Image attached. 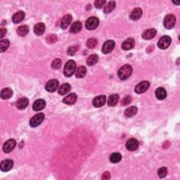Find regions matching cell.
<instances>
[{"label":"cell","instance_id":"obj_1","mask_svg":"<svg viewBox=\"0 0 180 180\" xmlns=\"http://www.w3.org/2000/svg\"><path fill=\"white\" fill-rule=\"evenodd\" d=\"M132 73V68L129 64H126L122 66L119 71L118 72V76L120 79L125 80L127 79L131 75Z\"/></svg>","mask_w":180,"mask_h":180},{"label":"cell","instance_id":"obj_2","mask_svg":"<svg viewBox=\"0 0 180 180\" xmlns=\"http://www.w3.org/2000/svg\"><path fill=\"white\" fill-rule=\"evenodd\" d=\"M76 71V63L73 60H70L66 63L63 73L66 77H71Z\"/></svg>","mask_w":180,"mask_h":180},{"label":"cell","instance_id":"obj_3","mask_svg":"<svg viewBox=\"0 0 180 180\" xmlns=\"http://www.w3.org/2000/svg\"><path fill=\"white\" fill-rule=\"evenodd\" d=\"M176 24V17L172 14H169L165 17L163 20V25L166 29H172Z\"/></svg>","mask_w":180,"mask_h":180},{"label":"cell","instance_id":"obj_4","mask_svg":"<svg viewBox=\"0 0 180 180\" xmlns=\"http://www.w3.org/2000/svg\"><path fill=\"white\" fill-rule=\"evenodd\" d=\"M44 119H45V114H42V113H40V114H36L35 116H33L31 119H30V125L32 127H37V126L41 125V123L44 121Z\"/></svg>","mask_w":180,"mask_h":180},{"label":"cell","instance_id":"obj_5","mask_svg":"<svg viewBox=\"0 0 180 180\" xmlns=\"http://www.w3.org/2000/svg\"><path fill=\"white\" fill-rule=\"evenodd\" d=\"M99 20L96 17L92 16L89 18L86 21V28L89 30H93L99 26Z\"/></svg>","mask_w":180,"mask_h":180},{"label":"cell","instance_id":"obj_6","mask_svg":"<svg viewBox=\"0 0 180 180\" xmlns=\"http://www.w3.org/2000/svg\"><path fill=\"white\" fill-rule=\"evenodd\" d=\"M172 42L171 38L169 36H163L162 37L159 42L158 43V47L161 49H165L168 48L169 46L170 45Z\"/></svg>","mask_w":180,"mask_h":180},{"label":"cell","instance_id":"obj_7","mask_svg":"<svg viewBox=\"0 0 180 180\" xmlns=\"http://www.w3.org/2000/svg\"><path fill=\"white\" fill-rule=\"evenodd\" d=\"M150 87V82L148 81H143L139 83L137 86H136L135 89V92L137 94H141L145 92L146 90Z\"/></svg>","mask_w":180,"mask_h":180},{"label":"cell","instance_id":"obj_8","mask_svg":"<svg viewBox=\"0 0 180 180\" xmlns=\"http://www.w3.org/2000/svg\"><path fill=\"white\" fill-rule=\"evenodd\" d=\"M59 82L57 79H54L49 81L45 85V89L49 92H54L58 89Z\"/></svg>","mask_w":180,"mask_h":180},{"label":"cell","instance_id":"obj_9","mask_svg":"<svg viewBox=\"0 0 180 180\" xmlns=\"http://www.w3.org/2000/svg\"><path fill=\"white\" fill-rule=\"evenodd\" d=\"M115 46V43L114 41L113 40H108L104 44L102 47V52L107 54L111 52V51L114 49Z\"/></svg>","mask_w":180,"mask_h":180},{"label":"cell","instance_id":"obj_10","mask_svg":"<svg viewBox=\"0 0 180 180\" xmlns=\"http://www.w3.org/2000/svg\"><path fill=\"white\" fill-rule=\"evenodd\" d=\"M106 101V96L105 95H100L93 99L92 101V104L94 107L100 108L103 106H104Z\"/></svg>","mask_w":180,"mask_h":180},{"label":"cell","instance_id":"obj_11","mask_svg":"<svg viewBox=\"0 0 180 180\" xmlns=\"http://www.w3.org/2000/svg\"><path fill=\"white\" fill-rule=\"evenodd\" d=\"M16 141L13 139H9L4 143V144L3 146V151L6 153H10L11 152V151L14 150V148L16 147Z\"/></svg>","mask_w":180,"mask_h":180},{"label":"cell","instance_id":"obj_12","mask_svg":"<svg viewBox=\"0 0 180 180\" xmlns=\"http://www.w3.org/2000/svg\"><path fill=\"white\" fill-rule=\"evenodd\" d=\"M139 146V142L136 139H130L129 140L127 141L126 143V148L127 149L128 151H133L137 150Z\"/></svg>","mask_w":180,"mask_h":180},{"label":"cell","instance_id":"obj_13","mask_svg":"<svg viewBox=\"0 0 180 180\" xmlns=\"http://www.w3.org/2000/svg\"><path fill=\"white\" fill-rule=\"evenodd\" d=\"M135 45V40L133 38H127V40H125L124 42L122 44V49L123 50L127 51V50H130L134 48Z\"/></svg>","mask_w":180,"mask_h":180},{"label":"cell","instance_id":"obj_14","mask_svg":"<svg viewBox=\"0 0 180 180\" xmlns=\"http://www.w3.org/2000/svg\"><path fill=\"white\" fill-rule=\"evenodd\" d=\"M13 166H14V161L8 159V160H5L2 162L0 168H1L2 171L8 172L12 169Z\"/></svg>","mask_w":180,"mask_h":180},{"label":"cell","instance_id":"obj_15","mask_svg":"<svg viewBox=\"0 0 180 180\" xmlns=\"http://www.w3.org/2000/svg\"><path fill=\"white\" fill-rule=\"evenodd\" d=\"M156 30L154 28H151L145 30L142 34V38L145 40H150L155 37L156 35Z\"/></svg>","mask_w":180,"mask_h":180},{"label":"cell","instance_id":"obj_16","mask_svg":"<svg viewBox=\"0 0 180 180\" xmlns=\"http://www.w3.org/2000/svg\"><path fill=\"white\" fill-rule=\"evenodd\" d=\"M72 19H73V17H72L71 14L65 15V16L63 17L62 20H61V28L63 30H66V28H68V27L69 26V25L71 24Z\"/></svg>","mask_w":180,"mask_h":180},{"label":"cell","instance_id":"obj_17","mask_svg":"<svg viewBox=\"0 0 180 180\" xmlns=\"http://www.w3.org/2000/svg\"><path fill=\"white\" fill-rule=\"evenodd\" d=\"M46 106V102L44 99H37L33 103L32 109L35 111H40V110L45 109Z\"/></svg>","mask_w":180,"mask_h":180},{"label":"cell","instance_id":"obj_18","mask_svg":"<svg viewBox=\"0 0 180 180\" xmlns=\"http://www.w3.org/2000/svg\"><path fill=\"white\" fill-rule=\"evenodd\" d=\"M78 96L77 95L74 93H71L68 94V96H66L65 98L63 99V102L64 104H68V105H73L76 102Z\"/></svg>","mask_w":180,"mask_h":180},{"label":"cell","instance_id":"obj_19","mask_svg":"<svg viewBox=\"0 0 180 180\" xmlns=\"http://www.w3.org/2000/svg\"><path fill=\"white\" fill-rule=\"evenodd\" d=\"M25 13L22 11H18L16 14H14L12 16V21L14 24H19L24 19Z\"/></svg>","mask_w":180,"mask_h":180},{"label":"cell","instance_id":"obj_20","mask_svg":"<svg viewBox=\"0 0 180 180\" xmlns=\"http://www.w3.org/2000/svg\"><path fill=\"white\" fill-rule=\"evenodd\" d=\"M28 104H29L28 99L25 98V97H23V98H20L17 101L16 107L19 110H24L26 109L27 106H28Z\"/></svg>","mask_w":180,"mask_h":180},{"label":"cell","instance_id":"obj_21","mask_svg":"<svg viewBox=\"0 0 180 180\" xmlns=\"http://www.w3.org/2000/svg\"><path fill=\"white\" fill-rule=\"evenodd\" d=\"M142 16V10L140 8H136L132 10L130 14V19L132 20H137Z\"/></svg>","mask_w":180,"mask_h":180},{"label":"cell","instance_id":"obj_22","mask_svg":"<svg viewBox=\"0 0 180 180\" xmlns=\"http://www.w3.org/2000/svg\"><path fill=\"white\" fill-rule=\"evenodd\" d=\"M33 31H34L35 34L38 36L42 35L45 31V25L43 23H38V24H35L33 28Z\"/></svg>","mask_w":180,"mask_h":180},{"label":"cell","instance_id":"obj_23","mask_svg":"<svg viewBox=\"0 0 180 180\" xmlns=\"http://www.w3.org/2000/svg\"><path fill=\"white\" fill-rule=\"evenodd\" d=\"M71 89V86L68 83H63L61 84L58 89V94L61 95H65L68 94Z\"/></svg>","mask_w":180,"mask_h":180},{"label":"cell","instance_id":"obj_24","mask_svg":"<svg viewBox=\"0 0 180 180\" xmlns=\"http://www.w3.org/2000/svg\"><path fill=\"white\" fill-rule=\"evenodd\" d=\"M82 28V23L79 21H76L72 25V26L70 29V32L72 34H76V33L79 32Z\"/></svg>","mask_w":180,"mask_h":180},{"label":"cell","instance_id":"obj_25","mask_svg":"<svg viewBox=\"0 0 180 180\" xmlns=\"http://www.w3.org/2000/svg\"><path fill=\"white\" fill-rule=\"evenodd\" d=\"M156 98L159 100L165 99L167 96V92L165 89L163 88V87H159L156 91Z\"/></svg>","mask_w":180,"mask_h":180},{"label":"cell","instance_id":"obj_26","mask_svg":"<svg viewBox=\"0 0 180 180\" xmlns=\"http://www.w3.org/2000/svg\"><path fill=\"white\" fill-rule=\"evenodd\" d=\"M120 96L118 94H112L109 96V99H108V105L109 106H114L118 104V101H119Z\"/></svg>","mask_w":180,"mask_h":180},{"label":"cell","instance_id":"obj_27","mask_svg":"<svg viewBox=\"0 0 180 180\" xmlns=\"http://www.w3.org/2000/svg\"><path fill=\"white\" fill-rule=\"evenodd\" d=\"M13 96V91L10 88H4L1 92V98L2 99H9Z\"/></svg>","mask_w":180,"mask_h":180},{"label":"cell","instance_id":"obj_28","mask_svg":"<svg viewBox=\"0 0 180 180\" xmlns=\"http://www.w3.org/2000/svg\"><path fill=\"white\" fill-rule=\"evenodd\" d=\"M28 32H29V28L26 25H21L17 28V34L20 37H24L28 34Z\"/></svg>","mask_w":180,"mask_h":180},{"label":"cell","instance_id":"obj_29","mask_svg":"<svg viewBox=\"0 0 180 180\" xmlns=\"http://www.w3.org/2000/svg\"><path fill=\"white\" fill-rule=\"evenodd\" d=\"M99 61V56L96 54L90 55L87 59V64L89 66H94Z\"/></svg>","mask_w":180,"mask_h":180},{"label":"cell","instance_id":"obj_30","mask_svg":"<svg viewBox=\"0 0 180 180\" xmlns=\"http://www.w3.org/2000/svg\"><path fill=\"white\" fill-rule=\"evenodd\" d=\"M138 109L136 106H131L127 108L125 111V115L127 117H132L137 114Z\"/></svg>","mask_w":180,"mask_h":180},{"label":"cell","instance_id":"obj_31","mask_svg":"<svg viewBox=\"0 0 180 180\" xmlns=\"http://www.w3.org/2000/svg\"><path fill=\"white\" fill-rule=\"evenodd\" d=\"M87 73V69L84 66H79L75 72V76L78 78H82L85 76Z\"/></svg>","mask_w":180,"mask_h":180},{"label":"cell","instance_id":"obj_32","mask_svg":"<svg viewBox=\"0 0 180 180\" xmlns=\"http://www.w3.org/2000/svg\"><path fill=\"white\" fill-rule=\"evenodd\" d=\"M115 6H116V3L114 1L109 2L106 6H104V12L105 14H109V13L111 12L115 8Z\"/></svg>","mask_w":180,"mask_h":180},{"label":"cell","instance_id":"obj_33","mask_svg":"<svg viewBox=\"0 0 180 180\" xmlns=\"http://www.w3.org/2000/svg\"><path fill=\"white\" fill-rule=\"evenodd\" d=\"M122 159L121 154L119 153H114L110 155V161L113 163H118L120 162Z\"/></svg>","mask_w":180,"mask_h":180},{"label":"cell","instance_id":"obj_34","mask_svg":"<svg viewBox=\"0 0 180 180\" xmlns=\"http://www.w3.org/2000/svg\"><path fill=\"white\" fill-rule=\"evenodd\" d=\"M10 42L8 40H1L0 41V51L4 52L9 48Z\"/></svg>","mask_w":180,"mask_h":180},{"label":"cell","instance_id":"obj_35","mask_svg":"<svg viewBox=\"0 0 180 180\" xmlns=\"http://www.w3.org/2000/svg\"><path fill=\"white\" fill-rule=\"evenodd\" d=\"M98 42L96 38H90L87 42V47L89 49H94L96 47Z\"/></svg>","mask_w":180,"mask_h":180},{"label":"cell","instance_id":"obj_36","mask_svg":"<svg viewBox=\"0 0 180 180\" xmlns=\"http://www.w3.org/2000/svg\"><path fill=\"white\" fill-rule=\"evenodd\" d=\"M61 66H62V61L59 58H56L55 60H54L52 63H51V68L54 70H58V69H60Z\"/></svg>","mask_w":180,"mask_h":180},{"label":"cell","instance_id":"obj_37","mask_svg":"<svg viewBox=\"0 0 180 180\" xmlns=\"http://www.w3.org/2000/svg\"><path fill=\"white\" fill-rule=\"evenodd\" d=\"M158 176L161 177V178L165 177L167 176V174H168V168H165V167L161 168L160 169H158Z\"/></svg>","mask_w":180,"mask_h":180},{"label":"cell","instance_id":"obj_38","mask_svg":"<svg viewBox=\"0 0 180 180\" xmlns=\"http://www.w3.org/2000/svg\"><path fill=\"white\" fill-rule=\"evenodd\" d=\"M78 49V46H73V47H71L68 49V51H67V53H68V54L69 56H73L77 53Z\"/></svg>","mask_w":180,"mask_h":180},{"label":"cell","instance_id":"obj_39","mask_svg":"<svg viewBox=\"0 0 180 180\" xmlns=\"http://www.w3.org/2000/svg\"><path fill=\"white\" fill-rule=\"evenodd\" d=\"M132 101V97L130 96H126L125 98H123L121 101V106H126L129 105Z\"/></svg>","mask_w":180,"mask_h":180},{"label":"cell","instance_id":"obj_40","mask_svg":"<svg viewBox=\"0 0 180 180\" xmlns=\"http://www.w3.org/2000/svg\"><path fill=\"white\" fill-rule=\"evenodd\" d=\"M47 42L49 43V44L54 43L56 42V41H57V36H56V35H54V34L49 35V36H47Z\"/></svg>","mask_w":180,"mask_h":180},{"label":"cell","instance_id":"obj_41","mask_svg":"<svg viewBox=\"0 0 180 180\" xmlns=\"http://www.w3.org/2000/svg\"><path fill=\"white\" fill-rule=\"evenodd\" d=\"M105 4H106V1L105 0H97V1L94 2L95 7L97 9H101Z\"/></svg>","mask_w":180,"mask_h":180},{"label":"cell","instance_id":"obj_42","mask_svg":"<svg viewBox=\"0 0 180 180\" xmlns=\"http://www.w3.org/2000/svg\"><path fill=\"white\" fill-rule=\"evenodd\" d=\"M110 179V172H108V171L104 172V174H103L102 176H101V179H103V180H108V179Z\"/></svg>","mask_w":180,"mask_h":180},{"label":"cell","instance_id":"obj_43","mask_svg":"<svg viewBox=\"0 0 180 180\" xmlns=\"http://www.w3.org/2000/svg\"><path fill=\"white\" fill-rule=\"evenodd\" d=\"M6 32H7V30L6 28H1V30H0V38L2 39V38L5 36V35L6 34Z\"/></svg>","mask_w":180,"mask_h":180},{"label":"cell","instance_id":"obj_44","mask_svg":"<svg viewBox=\"0 0 180 180\" xmlns=\"http://www.w3.org/2000/svg\"><path fill=\"white\" fill-rule=\"evenodd\" d=\"M172 3L174 4H177V5H179L180 4V2L178 1V2H172Z\"/></svg>","mask_w":180,"mask_h":180}]
</instances>
